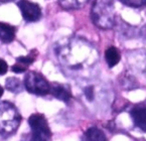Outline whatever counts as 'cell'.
I'll use <instances>...</instances> for the list:
<instances>
[{
	"instance_id": "6da1fadb",
	"label": "cell",
	"mask_w": 146,
	"mask_h": 141,
	"mask_svg": "<svg viewBox=\"0 0 146 141\" xmlns=\"http://www.w3.org/2000/svg\"><path fill=\"white\" fill-rule=\"evenodd\" d=\"M56 54L66 74L71 77H85L97 66L99 54L86 39L73 37L62 39L56 47Z\"/></svg>"
},
{
	"instance_id": "7a4b0ae2",
	"label": "cell",
	"mask_w": 146,
	"mask_h": 141,
	"mask_svg": "<svg viewBox=\"0 0 146 141\" xmlns=\"http://www.w3.org/2000/svg\"><path fill=\"white\" fill-rule=\"evenodd\" d=\"M91 17L96 26L101 29H110L115 25L116 19L114 4L108 0L95 1L91 9Z\"/></svg>"
},
{
	"instance_id": "3957f363",
	"label": "cell",
	"mask_w": 146,
	"mask_h": 141,
	"mask_svg": "<svg viewBox=\"0 0 146 141\" xmlns=\"http://www.w3.org/2000/svg\"><path fill=\"white\" fill-rule=\"evenodd\" d=\"M21 122L17 108L8 101L0 102V135L9 136L16 132Z\"/></svg>"
},
{
	"instance_id": "277c9868",
	"label": "cell",
	"mask_w": 146,
	"mask_h": 141,
	"mask_svg": "<svg viewBox=\"0 0 146 141\" xmlns=\"http://www.w3.org/2000/svg\"><path fill=\"white\" fill-rule=\"evenodd\" d=\"M23 86L28 93L36 96H45L50 94V83L40 73L35 70H28L25 74Z\"/></svg>"
},
{
	"instance_id": "5b68a950",
	"label": "cell",
	"mask_w": 146,
	"mask_h": 141,
	"mask_svg": "<svg viewBox=\"0 0 146 141\" xmlns=\"http://www.w3.org/2000/svg\"><path fill=\"white\" fill-rule=\"evenodd\" d=\"M28 124L31 128V138L29 141H50L52 132L43 114H32L28 118Z\"/></svg>"
},
{
	"instance_id": "8992f818",
	"label": "cell",
	"mask_w": 146,
	"mask_h": 141,
	"mask_svg": "<svg viewBox=\"0 0 146 141\" xmlns=\"http://www.w3.org/2000/svg\"><path fill=\"white\" fill-rule=\"evenodd\" d=\"M17 6L21 11L22 18L27 22H35L41 18V8L37 3L21 0L17 2Z\"/></svg>"
},
{
	"instance_id": "52a82bcc",
	"label": "cell",
	"mask_w": 146,
	"mask_h": 141,
	"mask_svg": "<svg viewBox=\"0 0 146 141\" xmlns=\"http://www.w3.org/2000/svg\"><path fill=\"white\" fill-rule=\"evenodd\" d=\"M37 51L33 49L32 51H30L27 56H20L16 59V62L12 66L11 70L15 74H21L24 73L26 70L28 69V67L35 62V59L37 57Z\"/></svg>"
},
{
	"instance_id": "ba28073f",
	"label": "cell",
	"mask_w": 146,
	"mask_h": 141,
	"mask_svg": "<svg viewBox=\"0 0 146 141\" xmlns=\"http://www.w3.org/2000/svg\"><path fill=\"white\" fill-rule=\"evenodd\" d=\"M50 94L54 96V98L62 101V102L68 103L73 97L71 90H70V87L68 85L60 83H52L50 84Z\"/></svg>"
},
{
	"instance_id": "9c48e42d",
	"label": "cell",
	"mask_w": 146,
	"mask_h": 141,
	"mask_svg": "<svg viewBox=\"0 0 146 141\" xmlns=\"http://www.w3.org/2000/svg\"><path fill=\"white\" fill-rule=\"evenodd\" d=\"M130 115H131L132 119H133L135 126H137L142 131H145V103H140V104L135 105L130 111Z\"/></svg>"
},
{
	"instance_id": "30bf717a",
	"label": "cell",
	"mask_w": 146,
	"mask_h": 141,
	"mask_svg": "<svg viewBox=\"0 0 146 141\" xmlns=\"http://www.w3.org/2000/svg\"><path fill=\"white\" fill-rule=\"evenodd\" d=\"M81 141H107V137L104 131L98 127H90L84 132Z\"/></svg>"
},
{
	"instance_id": "8fae6325",
	"label": "cell",
	"mask_w": 146,
	"mask_h": 141,
	"mask_svg": "<svg viewBox=\"0 0 146 141\" xmlns=\"http://www.w3.org/2000/svg\"><path fill=\"white\" fill-rule=\"evenodd\" d=\"M16 28L6 22L0 21V41L3 43H10L15 39Z\"/></svg>"
},
{
	"instance_id": "7c38bea8",
	"label": "cell",
	"mask_w": 146,
	"mask_h": 141,
	"mask_svg": "<svg viewBox=\"0 0 146 141\" xmlns=\"http://www.w3.org/2000/svg\"><path fill=\"white\" fill-rule=\"evenodd\" d=\"M105 60L107 62L109 68L115 67L121 60L120 53L118 49L115 47H109L105 51Z\"/></svg>"
},
{
	"instance_id": "4fadbf2b",
	"label": "cell",
	"mask_w": 146,
	"mask_h": 141,
	"mask_svg": "<svg viewBox=\"0 0 146 141\" xmlns=\"http://www.w3.org/2000/svg\"><path fill=\"white\" fill-rule=\"evenodd\" d=\"M5 87L6 89L11 93H15V94H18L23 90V84L20 81L19 79L15 77H10L6 80L5 82Z\"/></svg>"
},
{
	"instance_id": "5bb4252c",
	"label": "cell",
	"mask_w": 146,
	"mask_h": 141,
	"mask_svg": "<svg viewBox=\"0 0 146 141\" xmlns=\"http://www.w3.org/2000/svg\"><path fill=\"white\" fill-rule=\"evenodd\" d=\"M58 4L64 9L70 10V9L82 8V7L86 4V2H85V1H76V0H72V1H60Z\"/></svg>"
},
{
	"instance_id": "9a60e30c",
	"label": "cell",
	"mask_w": 146,
	"mask_h": 141,
	"mask_svg": "<svg viewBox=\"0 0 146 141\" xmlns=\"http://www.w3.org/2000/svg\"><path fill=\"white\" fill-rule=\"evenodd\" d=\"M121 2L123 4L127 5V6L134 7V8H138V7H141L143 5H145V1H143V0H128V1L122 0Z\"/></svg>"
},
{
	"instance_id": "2e32d148",
	"label": "cell",
	"mask_w": 146,
	"mask_h": 141,
	"mask_svg": "<svg viewBox=\"0 0 146 141\" xmlns=\"http://www.w3.org/2000/svg\"><path fill=\"white\" fill-rule=\"evenodd\" d=\"M85 97L88 101H94L95 99V88L94 86H89L84 90Z\"/></svg>"
},
{
	"instance_id": "e0dca14e",
	"label": "cell",
	"mask_w": 146,
	"mask_h": 141,
	"mask_svg": "<svg viewBox=\"0 0 146 141\" xmlns=\"http://www.w3.org/2000/svg\"><path fill=\"white\" fill-rule=\"evenodd\" d=\"M8 70V65L4 60L0 59V76H3L7 73Z\"/></svg>"
},
{
	"instance_id": "ac0fdd59",
	"label": "cell",
	"mask_w": 146,
	"mask_h": 141,
	"mask_svg": "<svg viewBox=\"0 0 146 141\" xmlns=\"http://www.w3.org/2000/svg\"><path fill=\"white\" fill-rule=\"evenodd\" d=\"M3 92H4V90H3V88L0 86V98L2 97V95H3Z\"/></svg>"
}]
</instances>
